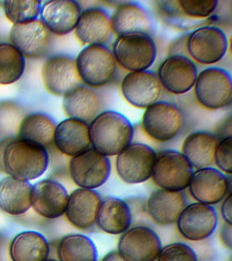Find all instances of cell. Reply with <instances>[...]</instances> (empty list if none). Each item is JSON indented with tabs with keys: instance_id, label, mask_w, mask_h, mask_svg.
I'll return each instance as SVG.
<instances>
[{
	"instance_id": "obj_20",
	"label": "cell",
	"mask_w": 232,
	"mask_h": 261,
	"mask_svg": "<svg viewBox=\"0 0 232 261\" xmlns=\"http://www.w3.org/2000/svg\"><path fill=\"white\" fill-rule=\"evenodd\" d=\"M76 40L84 46L105 44L113 36L111 14L101 6H94L82 10L74 29Z\"/></svg>"
},
{
	"instance_id": "obj_27",
	"label": "cell",
	"mask_w": 232,
	"mask_h": 261,
	"mask_svg": "<svg viewBox=\"0 0 232 261\" xmlns=\"http://www.w3.org/2000/svg\"><path fill=\"white\" fill-rule=\"evenodd\" d=\"M33 185L11 176L0 181V210L9 215L21 216L32 207Z\"/></svg>"
},
{
	"instance_id": "obj_31",
	"label": "cell",
	"mask_w": 232,
	"mask_h": 261,
	"mask_svg": "<svg viewBox=\"0 0 232 261\" xmlns=\"http://www.w3.org/2000/svg\"><path fill=\"white\" fill-rule=\"evenodd\" d=\"M54 120L41 112H34L24 116L18 126L17 138L30 141L46 149L54 144Z\"/></svg>"
},
{
	"instance_id": "obj_17",
	"label": "cell",
	"mask_w": 232,
	"mask_h": 261,
	"mask_svg": "<svg viewBox=\"0 0 232 261\" xmlns=\"http://www.w3.org/2000/svg\"><path fill=\"white\" fill-rule=\"evenodd\" d=\"M122 95L128 103L146 109L158 101L162 87L157 73L150 70L130 71L121 82Z\"/></svg>"
},
{
	"instance_id": "obj_21",
	"label": "cell",
	"mask_w": 232,
	"mask_h": 261,
	"mask_svg": "<svg viewBox=\"0 0 232 261\" xmlns=\"http://www.w3.org/2000/svg\"><path fill=\"white\" fill-rule=\"evenodd\" d=\"M82 8L74 0L42 2L39 19L50 34L66 36L74 32Z\"/></svg>"
},
{
	"instance_id": "obj_12",
	"label": "cell",
	"mask_w": 232,
	"mask_h": 261,
	"mask_svg": "<svg viewBox=\"0 0 232 261\" xmlns=\"http://www.w3.org/2000/svg\"><path fill=\"white\" fill-rule=\"evenodd\" d=\"M41 79L44 89L50 95L64 97L80 85L76 60L66 55H55L42 64Z\"/></svg>"
},
{
	"instance_id": "obj_15",
	"label": "cell",
	"mask_w": 232,
	"mask_h": 261,
	"mask_svg": "<svg viewBox=\"0 0 232 261\" xmlns=\"http://www.w3.org/2000/svg\"><path fill=\"white\" fill-rule=\"evenodd\" d=\"M218 222L217 212L213 205L196 202L185 206L176 224L183 238L191 242H200L215 232Z\"/></svg>"
},
{
	"instance_id": "obj_16",
	"label": "cell",
	"mask_w": 232,
	"mask_h": 261,
	"mask_svg": "<svg viewBox=\"0 0 232 261\" xmlns=\"http://www.w3.org/2000/svg\"><path fill=\"white\" fill-rule=\"evenodd\" d=\"M112 29L117 36L131 34L153 36L156 24L148 8L137 1L123 2L111 14Z\"/></svg>"
},
{
	"instance_id": "obj_30",
	"label": "cell",
	"mask_w": 232,
	"mask_h": 261,
	"mask_svg": "<svg viewBox=\"0 0 232 261\" xmlns=\"http://www.w3.org/2000/svg\"><path fill=\"white\" fill-rule=\"evenodd\" d=\"M49 254V244L45 237L33 230L20 232L10 246L13 261H45Z\"/></svg>"
},
{
	"instance_id": "obj_28",
	"label": "cell",
	"mask_w": 232,
	"mask_h": 261,
	"mask_svg": "<svg viewBox=\"0 0 232 261\" xmlns=\"http://www.w3.org/2000/svg\"><path fill=\"white\" fill-rule=\"evenodd\" d=\"M132 212L123 199L108 197L102 200L96 220L97 226L106 233L121 234L131 227Z\"/></svg>"
},
{
	"instance_id": "obj_5",
	"label": "cell",
	"mask_w": 232,
	"mask_h": 261,
	"mask_svg": "<svg viewBox=\"0 0 232 261\" xmlns=\"http://www.w3.org/2000/svg\"><path fill=\"white\" fill-rule=\"evenodd\" d=\"M186 122V114L178 104L158 100L144 110L142 127L152 140L166 143L177 138L184 129Z\"/></svg>"
},
{
	"instance_id": "obj_39",
	"label": "cell",
	"mask_w": 232,
	"mask_h": 261,
	"mask_svg": "<svg viewBox=\"0 0 232 261\" xmlns=\"http://www.w3.org/2000/svg\"><path fill=\"white\" fill-rule=\"evenodd\" d=\"M100 261H125L122 258L117 250H113L108 252L104 256Z\"/></svg>"
},
{
	"instance_id": "obj_22",
	"label": "cell",
	"mask_w": 232,
	"mask_h": 261,
	"mask_svg": "<svg viewBox=\"0 0 232 261\" xmlns=\"http://www.w3.org/2000/svg\"><path fill=\"white\" fill-rule=\"evenodd\" d=\"M69 195L66 188L56 180L45 179L33 186L32 207L46 219L54 220L64 215Z\"/></svg>"
},
{
	"instance_id": "obj_29",
	"label": "cell",
	"mask_w": 232,
	"mask_h": 261,
	"mask_svg": "<svg viewBox=\"0 0 232 261\" xmlns=\"http://www.w3.org/2000/svg\"><path fill=\"white\" fill-rule=\"evenodd\" d=\"M219 139L207 130L191 133L183 141L182 151L193 169L211 167L215 161V154Z\"/></svg>"
},
{
	"instance_id": "obj_40",
	"label": "cell",
	"mask_w": 232,
	"mask_h": 261,
	"mask_svg": "<svg viewBox=\"0 0 232 261\" xmlns=\"http://www.w3.org/2000/svg\"><path fill=\"white\" fill-rule=\"evenodd\" d=\"M45 261H59V260H54V259H47V260H46Z\"/></svg>"
},
{
	"instance_id": "obj_25",
	"label": "cell",
	"mask_w": 232,
	"mask_h": 261,
	"mask_svg": "<svg viewBox=\"0 0 232 261\" xmlns=\"http://www.w3.org/2000/svg\"><path fill=\"white\" fill-rule=\"evenodd\" d=\"M54 144L65 156L74 157L91 147L89 124L76 118H67L57 124Z\"/></svg>"
},
{
	"instance_id": "obj_6",
	"label": "cell",
	"mask_w": 232,
	"mask_h": 261,
	"mask_svg": "<svg viewBox=\"0 0 232 261\" xmlns=\"http://www.w3.org/2000/svg\"><path fill=\"white\" fill-rule=\"evenodd\" d=\"M112 51L117 65L129 72L148 70L158 56L153 38L144 34L117 36Z\"/></svg>"
},
{
	"instance_id": "obj_36",
	"label": "cell",
	"mask_w": 232,
	"mask_h": 261,
	"mask_svg": "<svg viewBox=\"0 0 232 261\" xmlns=\"http://www.w3.org/2000/svg\"><path fill=\"white\" fill-rule=\"evenodd\" d=\"M218 169L231 175L232 173V137H226L219 140L216 148L215 161Z\"/></svg>"
},
{
	"instance_id": "obj_33",
	"label": "cell",
	"mask_w": 232,
	"mask_h": 261,
	"mask_svg": "<svg viewBox=\"0 0 232 261\" xmlns=\"http://www.w3.org/2000/svg\"><path fill=\"white\" fill-rule=\"evenodd\" d=\"M26 59L9 42H0V85L17 83L23 77Z\"/></svg>"
},
{
	"instance_id": "obj_10",
	"label": "cell",
	"mask_w": 232,
	"mask_h": 261,
	"mask_svg": "<svg viewBox=\"0 0 232 261\" xmlns=\"http://www.w3.org/2000/svg\"><path fill=\"white\" fill-rule=\"evenodd\" d=\"M111 162L105 156L91 147L85 152L72 157L69 170L72 181L81 189L95 190L109 180Z\"/></svg>"
},
{
	"instance_id": "obj_38",
	"label": "cell",
	"mask_w": 232,
	"mask_h": 261,
	"mask_svg": "<svg viewBox=\"0 0 232 261\" xmlns=\"http://www.w3.org/2000/svg\"><path fill=\"white\" fill-rule=\"evenodd\" d=\"M231 193L229 194L222 201L221 212L222 217L224 221L227 223L231 224L232 211H231Z\"/></svg>"
},
{
	"instance_id": "obj_1",
	"label": "cell",
	"mask_w": 232,
	"mask_h": 261,
	"mask_svg": "<svg viewBox=\"0 0 232 261\" xmlns=\"http://www.w3.org/2000/svg\"><path fill=\"white\" fill-rule=\"evenodd\" d=\"M49 160L48 151L43 146L30 141L9 138L4 148L0 169L9 176L30 181L46 172Z\"/></svg>"
},
{
	"instance_id": "obj_9",
	"label": "cell",
	"mask_w": 232,
	"mask_h": 261,
	"mask_svg": "<svg viewBox=\"0 0 232 261\" xmlns=\"http://www.w3.org/2000/svg\"><path fill=\"white\" fill-rule=\"evenodd\" d=\"M157 152L144 143L132 142L116 158L118 176L128 185H138L151 178Z\"/></svg>"
},
{
	"instance_id": "obj_23",
	"label": "cell",
	"mask_w": 232,
	"mask_h": 261,
	"mask_svg": "<svg viewBox=\"0 0 232 261\" xmlns=\"http://www.w3.org/2000/svg\"><path fill=\"white\" fill-rule=\"evenodd\" d=\"M101 195L95 190L75 189L69 195L65 215L75 228L88 230L96 224Z\"/></svg>"
},
{
	"instance_id": "obj_2",
	"label": "cell",
	"mask_w": 232,
	"mask_h": 261,
	"mask_svg": "<svg viewBox=\"0 0 232 261\" xmlns=\"http://www.w3.org/2000/svg\"><path fill=\"white\" fill-rule=\"evenodd\" d=\"M91 147L107 156H117L131 144L133 124L124 114L105 110L89 123Z\"/></svg>"
},
{
	"instance_id": "obj_8",
	"label": "cell",
	"mask_w": 232,
	"mask_h": 261,
	"mask_svg": "<svg viewBox=\"0 0 232 261\" xmlns=\"http://www.w3.org/2000/svg\"><path fill=\"white\" fill-rule=\"evenodd\" d=\"M193 172L182 152L166 149L157 153L151 178L160 189L183 192L188 188Z\"/></svg>"
},
{
	"instance_id": "obj_3",
	"label": "cell",
	"mask_w": 232,
	"mask_h": 261,
	"mask_svg": "<svg viewBox=\"0 0 232 261\" xmlns=\"http://www.w3.org/2000/svg\"><path fill=\"white\" fill-rule=\"evenodd\" d=\"M154 3L161 18L167 24L182 30L210 25L219 6L217 0H167Z\"/></svg>"
},
{
	"instance_id": "obj_7",
	"label": "cell",
	"mask_w": 232,
	"mask_h": 261,
	"mask_svg": "<svg viewBox=\"0 0 232 261\" xmlns=\"http://www.w3.org/2000/svg\"><path fill=\"white\" fill-rule=\"evenodd\" d=\"M195 98L205 109L217 110L231 105V74L227 69L211 66L197 74L194 85Z\"/></svg>"
},
{
	"instance_id": "obj_34",
	"label": "cell",
	"mask_w": 232,
	"mask_h": 261,
	"mask_svg": "<svg viewBox=\"0 0 232 261\" xmlns=\"http://www.w3.org/2000/svg\"><path fill=\"white\" fill-rule=\"evenodd\" d=\"M42 4L35 0H11L4 2L3 7L6 18L13 25L38 19Z\"/></svg>"
},
{
	"instance_id": "obj_11",
	"label": "cell",
	"mask_w": 232,
	"mask_h": 261,
	"mask_svg": "<svg viewBox=\"0 0 232 261\" xmlns=\"http://www.w3.org/2000/svg\"><path fill=\"white\" fill-rule=\"evenodd\" d=\"M228 44L225 32L210 24L195 29L189 34L186 49L192 60L202 65H214L225 56Z\"/></svg>"
},
{
	"instance_id": "obj_35",
	"label": "cell",
	"mask_w": 232,
	"mask_h": 261,
	"mask_svg": "<svg viewBox=\"0 0 232 261\" xmlns=\"http://www.w3.org/2000/svg\"><path fill=\"white\" fill-rule=\"evenodd\" d=\"M157 261H198L196 253L189 245L175 242L161 249Z\"/></svg>"
},
{
	"instance_id": "obj_37",
	"label": "cell",
	"mask_w": 232,
	"mask_h": 261,
	"mask_svg": "<svg viewBox=\"0 0 232 261\" xmlns=\"http://www.w3.org/2000/svg\"><path fill=\"white\" fill-rule=\"evenodd\" d=\"M219 238L221 244L226 248L231 250L232 246V226L231 224L224 222L219 231Z\"/></svg>"
},
{
	"instance_id": "obj_18",
	"label": "cell",
	"mask_w": 232,
	"mask_h": 261,
	"mask_svg": "<svg viewBox=\"0 0 232 261\" xmlns=\"http://www.w3.org/2000/svg\"><path fill=\"white\" fill-rule=\"evenodd\" d=\"M50 35L38 18L25 23L13 24L10 30L9 40L25 59H38L47 52Z\"/></svg>"
},
{
	"instance_id": "obj_26",
	"label": "cell",
	"mask_w": 232,
	"mask_h": 261,
	"mask_svg": "<svg viewBox=\"0 0 232 261\" xmlns=\"http://www.w3.org/2000/svg\"><path fill=\"white\" fill-rule=\"evenodd\" d=\"M186 205V196L183 191L159 189L150 194L146 207L148 216L154 224L169 226L176 223Z\"/></svg>"
},
{
	"instance_id": "obj_32",
	"label": "cell",
	"mask_w": 232,
	"mask_h": 261,
	"mask_svg": "<svg viewBox=\"0 0 232 261\" xmlns=\"http://www.w3.org/2000/svg\"><path fill=\"white\" fill-rule=\"evenodd\" d=\"M59 261H97L96 246L91 238L81 234H70L59 243Z\"/></svg>"
},
{
	"instance_id": "obj_24",
	"label": "cell",
	"mask_w": 232,
	"mask_h": 261,
	"mask_svg": "<svg viewBox=\"0 0 232 261\" xmlns=\"http://www.w3.org/2000/svg\"><path fill=\"white\" fill-rule=\"evenodd\" d=\"M104 102L97 89L81 84L63 97L62 109L68 118L90 123L103 110Z\"/></svg>"
},
{
	"instance_id": "obj_19",
	"label": "cell",
	"mask_w": 232,
	"mask_h": 261,
	"mask_svg": "<svg viewBox=\"0 0 232 261\" xmlns=\"http://www.w3.org/2000/svg\"><path fill=\"white\" fill-rule=\"evenodd\" d=\"M188 189L195 201L214 205L223 201L230 193V181L219 169L204 167L193 172Z\"/></svg>"
},
{
	"instance_id": "obj_4",
	"label": "cell",
	"mask_w": 232,
	"mask_h": 261,
	"mask_svg": "<svg viewBox=\"0 0 232 261\" xmlns=\"http://www.w3.org/2000/svg\"><path fill=\"white\" fill-rule=\"evenodd\" d=\"M75 60L81 83L93 89L109 85L117 74V63L107 45L85 46Z\"/></svg>"
},
{
	"instance_id": "obj_13",
	"label": "cell",
	"mask_w": 232,
	"mask_h": 261,
	"mask_svg": "<svg viewBox=\"0 0 232 261\" xmlns=\"http://www.w3.org/2000/svg\"><path fill=\"white\" fill-rule=\"evenodd\" d=\"M198 69L194 61L186 55L175 54L167 57L159 66L162 87L174 95H184L194 87Z\"/></svg>"
},
{
	"instance_id": "obj_14",
	"label": "cell",
	"mask_w": 232,
	"mask_h": 261,
	"mask_svg": "<svg viewBox=\"0 0 232 261\" xmlns=\"http://www.w3.org/2000/svg\"><path fill=\"white\" fill-rule=\"evenodd\" d=\"M162 248V241L153 229L136 226L121 234L117 251L125 261H156Z\"/></svg>"
}]
</instances>
